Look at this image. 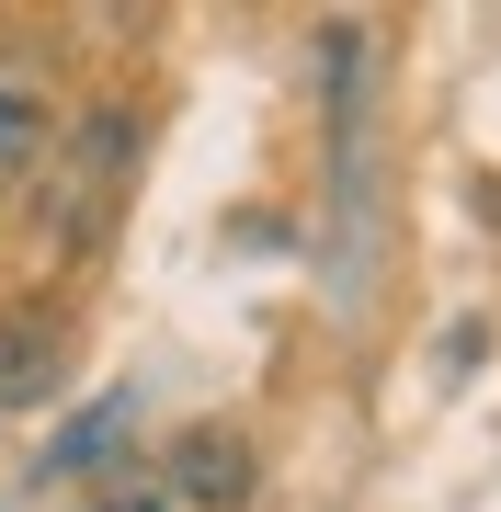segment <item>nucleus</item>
<instances>
[{
    "label": "nucleus",
    "mask_w": 501,
    "mask_h": 512,
    "mask_svg": "<svg viewBox=\"0 0 501 512\" xmlns=\"http://www.w3.org/2000/svg\"><path fill=\"white\" fill-rule=\"evenodd\" d=\"M126 171H137V114L126 103H92L69 137L46 148V205H35V239L57 262L69 251H92V239L114 228V194H126Z\"/></svg>",
    "instance_id": "obj_1"
},
{
    "label": "nucleus",
    "mask_w": 501,
    "mask_h": 512,
    "mask_svg": "<svg viewBox=\"0 0 501 512\" xmlns=\"http://www.w3.org/2000/svg\"><path fill=\"white\" fill-rule=\"evenodd\" d=\"M126 478L137 490H114L103 512H240L251 501V444L228 433V421H194L160 467H126Z\"/></svg>",
    "instance_id": "obj_2"
},
{
    "label": "nucleus",
    "mask_w": 501,
    "mask_h": 512,
    "mask_svg": "<svg viewBox=\"0 0 501 512\" xmlns=\"http://www.w3.org/2000/svg\"><path fill=\"white\" fill-rule=\"evenodd\" d=\"M46 148H57V80L35 46H0V205L46 171Z\"/></svg>",
    "instance_id": "obj_3"
},
{
    "label": "nucleus",
    "mask_w": 501,
    "mask_h": 512,
    "mask_svg": "<svg viewBox=\"0 0 501 512\" xmlns=\"http://www.w3.org/2000/svg\"><path fill=\"white\" fill-rule=\"evenodd\" d=\"M69 319L57 308H12L0 319V410H46L57 387H69Z\"/></svg>",
    "instance_id": "obj_4"
},
{
    "label": "nucleus",
    "mask_w": 501,
    "mask_h": 512,
    "mask_svg": "<svg viewBox=\"0 0 501 512\" xmlns=\"http://www.w3.org/2000/svg\"><path fill=\"white\" fill-rule=\"evenodd\" d=\"M126 421H137V387H114L103 410H80L69 433L46 444V467H35V478H69V467H92V456H114V444H126Z\"/></svg>",
    "instance_id": "obj_5"
}]
</instances>
